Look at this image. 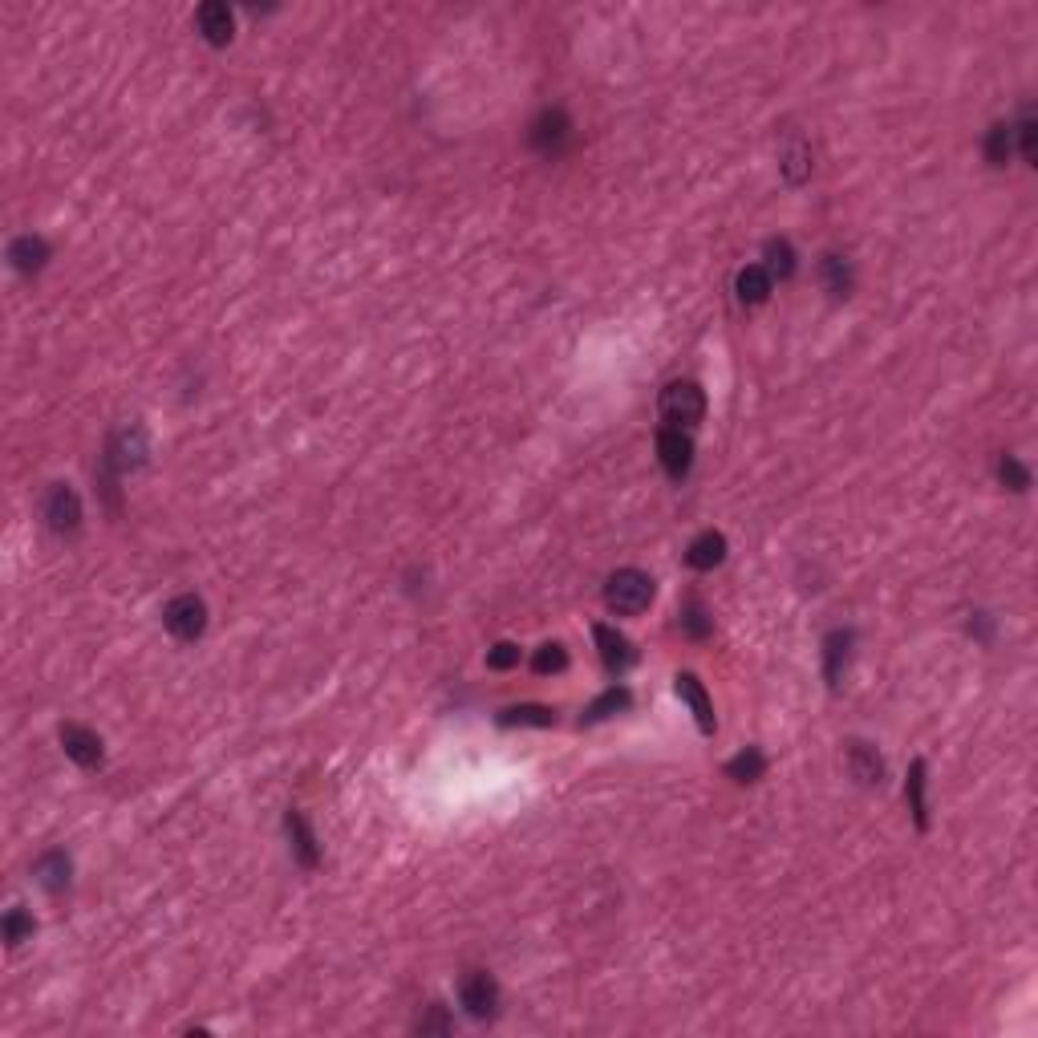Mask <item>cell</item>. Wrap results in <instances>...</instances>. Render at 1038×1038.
<instances>
[{
    "label": "cell",
    "mask_w": 1038,
    "mask_h": 1038,
    "mask_svg": "<svg viewBox=\"0 0 1038 1038\" xmlns=\"http://www.w3.org/2000/svg\"><path fill=\"white\" fill-rule=\"evenodd\" d=\"M763 260H767L763 268H767L771 280H787V276L795 272V248H791V240H767Z\"/></svg>",
    "instance_id": "d4e9b609"
},
{
    "label": "cell",
    "mask_w": 1038,
    "mask_h": 1038,
    "mask_svg": "<svg viewBox=\"0 0 1038 1038\" xmlns=\"http://www.w3.org/2000/svg\"><path fill=\"white\" fill-rule=\"evenodd\" d=\"M629 706H633V694H629L625 686H609L597 702H592V706L584 710L580 722H605V718H613V714H621V710H629Z\"/></svg>",
    "instance_id": "44dd1931"
},
{
    "label": "cell",
    "mask_w": 1038,
    "mask_h": 1038,
    "mask_svg": "<svg viewBox=\"0 0 1038 1038\" xmlns=\"http://www.w3.org/2000/svg\"><path fill=\"white\" fill-rule=\"evenodd\" d=\"M61 747H65V755H69L73 763L86 767V771L102 767V759H106L102 738H98L90 726H82V722H65V726H61Z\"/></svg>",
    "instance_id": "ba28073f"
},
{
    "label": "cell",
    "mask_w": 1038,
    "mask_h": 1038,
    "mask_svg": "<svg viewBox=\"0 0 1038 1038\" xmlns=\"http://www.w3.org/2000/svg\"><path fill=\"white\" fill-rule=\"evenodd\" d=\"M674 690H678V698L690 706L698 730H702V734H714V730H718V718H714V702H710L706 686H702L694 674H678V678H674Z\"/></svg>",
    "instance_id": "8fae6325"
},
{
    "label": "cell",
    "mask_w": 1038,
    "mask_h": 1038,
    "mask_svg": "<svg viewBox=\"0 0 1038 1038\" xmlns=\"http://www.w3.org/2000/svg\"><path fill=\"white\" fill-rule=\"evenodd\" d=\"M925 759H917L913 767H909V783H905V799H909V811H913V820H917V828L925 832L929 828V803H925Z\"/></svg>",
    "instance_id": "ffe728a7"
},
{
    "label": "cell",
    "mask_w": 1038,
    "mask_h": 1038,
    "mask_svg": "<svg viewBox=\"0 0 1038 1038\" xmlns=\"http://www.w3.org/2000/svg\"><path fill=\"white\" fill-rule=\"evenodd\" d=\"M146 455H151V442H146V430H142V426H122V430L110 438L102 467H110L114 475H126V471L142 467Z\"/></svg>",
    "instance_id": "3957f363"
},
{
    "label": "cell",
    "mask_w": 1038,
    "mask_h": 1038,
    "mask_svg": "<svg viewBox=\"0 0 1038 1038\" xmlns=\"http://www.w3.org/2000/svg\"><path fill=\"white\" fill-rule=\"evenodd\" d=\"M195 25H199L203 41H211V45H228V41H232V33H236L232 9H228V5H219V0H207V5H199V13H195Z\"/></svg>",
    "instance_id": "4fadbf2b"
},
{
    "label": "cell",
    "mask_w": 1038,
    "mask_h": 1038,
    "mask_svg": "<svg viewBox=\"0 0 1038 1038\" xmlns=\"http://www.w3.org/2000/svg\"><path fill=\"white\" fill-rule=\"evenodd\" d=\"M532 146L544 155V159H560L564 151H568V142H572V122H568V114L564 110H544L536 122H532Z\"/></svg>",
    "instance_id": "8992f818"
},
{
    "label": "cell",
    "mask_w": 1038,
    "mask_h": 1038,
    "mask_svg": "<svg viewBox=\"0 0 1038 1038\" xmlns=\"http://www.w3.org/2000/svg\"><path fill=\"white\" fill-rule=\"evenodd\" d=\"M998 479H1002L1010 491H1026V487H1030V471H1026L1014 455H1006V459L998 463Z\"/></svg>",
    "instance_id": "1f68e13d"
},
{
    "label": "cell",
    "mask_w": 1038,
    "mask_h": 1038,
    "mask_svg": "<svg viewBox=\"0 0 1038 1038\" xmlns=\"http://www.w3.org/2000/svg\"><path fill=\"white\" fill-rule=\"evenodd\" d=\"M1010 151H1014V126L1010 122H994L990 134H986V163L990 167H1006Z\"/></svg>",
    "instance_id": "484cf974"
},
{
    "label": "cell",
    "mask_w": 1038,
    "mask_h": 1038,
    "mask_svg": "<svg viewBox=\"0 0 1038 1038\" xmlns=\"http://www.w3.org/2000/svg\"><path fill=\"white\" fill-rule=\"evenodd\" d=\"M487 665H491V670H511V665H519V645L499 641V645L487 653Z\"/></svg>",
    "instance_id": "d6a6232c"
},
{
    "label": "cell",
    "mask_w": 1038,
    "mask_h": 1038,
    "mask_svg": "<svg viewBox=\"0 0 1038 1038\" xmlns=\"http://www.w3.org/2000/svg\"><path fill=\"white\" fill-rule=\"evenodd\" d=\"M763 771H767V755H763L759 747H747L743 755H734V759L726 763V775H730L734 783H755V779H763Z\"/></svg>",
    "instance_id": "603a6c76"
},
{
    "label": "cell",
    "mask_w": 1038,
    "mask_h": 1038,
    "mask_svg": "<svg viewBox=\"0 0 1038 1038\" xmlns=\"http://www.w3.org/2000/svg\"><path fill=\"white\" fill-rule=\"evenodd\" d=\"M163 625H167V633L179 637V641H199L203 629H207V605L195 597V592H183V597H175V601L163 609Z\"/></svg>",
    "instance_id": "277c9868"
},
{
    "label": "cell",
    "mask_w": 1038,
    "mask_h": 1038,
    "mask_svg": "<svg viewBox=\"0 0 1038 1038\" xmlns=\"http://www.w3.org/2000/svg\"><path fill=\"white\" fill-rule=\"evenodd\" d=\"M45 524L57 536H73L82 528V499L73 495V487H65V483L49 487V495H45Z\"/></svg>",
    "instance_id": "52a82bcc"
},
{
    "label": "cell",
    "mask_w": 1038,
    "mask_h": 1038,
    "mask_svg": "<svg viewBox=\"0 0 1038 1038\" xmlns=\"http://www.w3.org/2000/svg\"><path fill=\"white\" fill-rule=\"evenodd\" d=\"M33 929H37L33 917H29L25 909H13V913L5 917V941H9V949H17L25 937H33Z\"/></svg>",
    "instance_id": "4dcf8cb0"
},
{
    "label": "cell",
    "mask_w": 1038,
    "mask_h": 1038,
    "mask_svg": "<svg viewBox=\"0 0 1038 1038\" xmlns=\"http://www.w3.org/2000/svg\"><path fill=\"white\" fill-rule=\"evenodd\" d=\"M1014 134H1018V146H1022V159L1034 167L1038 163V122H1034V114L1026 110L1022 114V122L1014 126Z\"/></svg>",
    "instance_id": "f546056e"
},
{
    "label": "cell",
    "mask_w": 1038,
    "mask_h": 1038,
    "mask_svg": "<svg viewBox=\"0 0 1038 1038\" xmlns=\"http://www.w3.org/2000/svg\"><path fill=\"white\" fill-rule=\"evenodd\" d=\"M592 637H597V649H601V661H605V670L613 674V678H621L629 665L637 661V649H633V641L625 637V633H617L613 625H597L592 629Z\"/></svg>",
    "instance_id": "30bf717a"
},
{
    "label": "cell",
    "mask_w": 1038,
    "mask_h": 1038,
    "mask_svg": "<svg viewBox=\"0 0 1038 1038\" xmlns=\"http://www.w3.org/2000/svg\"><path fill=\"white\" fill-rule=\"evenodd\" d=\"M722 560H726V536H722V532H702V536H694L690 548H686V564L698 568V572H710V568H718Z\"/></svg>",
    "instance_id": "2e32d148"
},
{
    "label": "cell",
    "mask_w": 1038,
    "mask_h": 1038,
    "mask_svg": "<svg viewBox=\"0 0 1038 1038\" xmlns=\"http://www.w3.org/2000/svg\"><path fill=\"white\" fill-rule=\"evenodd\" d=\"M734 288H738V301L755 309V305H767V296H771L775 280L767 276V268H763V264H747L743 272H738Z\"/></svg>",
    "instance_id": "e0dca14e"
},
{
    "label": "cell",
    "mask_w": 1038,
    "mask_h": 1038,
    "mask_svg": "<svg viewBox=\"0 0 1038 1038\" xmlns=\"http://www.w3.org/2000/svg\"><path fill=\"white\" fill-rule=\"evenodd\" d=\"M661 418H665V426H682V430L698 426L706 418L702 386L698 382H670L661 390Z\"/></svg>",
    "instance_id": "7a4b0ae2"
},
{
    "label": "cell",
    "mask_w": 1038,
    "mask_h": 1038,
    "mask_svg": "<svg viewBox=\"0 0 1038 1038\" xmlns=\"http://www.w3.org/2000/svg\"><path fill=\"white\" fill-rule=\"evenodd\" d=\"M848 767H852V775H856L864 787H876V783L884 779L880 755H876L868 743H860V738H852V743H848Z\"/></svg>",
    "instance_id": "d6986e66"
},
{
    "label": "cell",
    "mask_w": 1038,
    "mask_h": 1038,
    "mask_svg": "<svg viewBox=\"0 0 1038 1038\" xmlns=\"http://www.w3.org/2000/svg\"><path fill=\"white\" fill-rule=\"evenodd\" d=\"M649 601H653V576L641 568H621L605 580V605L617 617H637L649 609Z\"/></svg>",
    "instance_id": "6da1fadb"
},
{
    "label": "cell",
    "mask_w": 1038,
    "mask_h": 1038,
    "mask_svg": "<svg viewBox=\"0 0 1038 1038\" xmlns=\"http://www.w3.org/2000/svg\"><path fill=\"white\" fill-rule=\"evenodd\" d=\"M284 832H288V844H292L296 864H301V868H317V864H321V844H317V836H313V828H309V820H305L301 811H288V815H284Z\"/></svg>",
    "instance_id": "7c38bea8"
},
{
    "label": "cell",
    "mask_w": 1038,
    "mask_h": 1038,
    "mask_svg": "<svg viewBox=\"0 0 1038 1038\" xmlns=\"http://www.w3.org/2000/svg\"><path fill=\"white\" fill-rule=\"evenodd\" d=\"M710 629H714V621H710L706 605H702L698 597H690L686 609H682V633L694 637V641H702V637H710Z\"/></svg>",
    "instance_id": "83f0119b"
},
{
    "label": "cell",
    "mask_w": 1038,
    "mask_h": 1038,
    "mask_svg": "<svg viewBox=\"0 0 1038 1038\" xmlns=\"http://www.w3.org/2000/svg\"><path fill=\"white\" fill-rule=\"evenodd\" d=\"M848 657H852V633H848V629H836V633H828V641H824V678H828V686H832V690L844 682Z\"/></svg>",
    "instance_id": "5bb4252c"
},
{
    "label": "cell",
    "mask_w": 1038,
    "mask_h": 1038,
    "mask_svg": "<svg viewBox=\"0 0 1038 1038\" xmlns=\"http://www.w3.org/2000/svg\"><path fill=\"white\" fill-rule=\"evenodd\" d=\"M9 264H13L17 272L33 276V272H41V268L49 264V244H45L41 236H17V240L9 244Z\"/></svg>",
    "instance_id": "9a60e30c"
},
{
    "label": "cell",
    "mask_w": 1038,
    "mask_h": 1038,
    "mask_svg": "<svg viewBox=\"0 0 1038 1038\" xmlns=\"http://www.w3.org/2000/svg\"><path fill=\"white\" fill-rule=\"evenodd\" d=\"M556 714L552 706H536V702H524V706H507L499 714V726H552Z\"/></svg>",
    "instance_id": "cb8c5ba5"
},
{
    "label": "cell",
    "mask_w": 1038,
    "mask_h": 1038,
    "mask_svg": "<svg viewBox=\"0 0 1038 1038\" xmlns=\"http://www.w3.org/2000/svg\"><path fill=\"white\" fill-rule=\"evenodd\" d=\"M418 1030H422V1034H426V1030H451V1018H442L438 1006H430V1018H422Z\"/></svg>",
    "instance_id": "836d02e7"
},
{
    "label": "cell",
    "mask_w": 1038,
    "mask_h": 1038,
    "mask_svg": "<svg viewBox=\"0 0 1038 1038\" xmlns=\"http://www.w3.org/2000/svg\"><path fill=\"white\" fill-rule=\"evenodd\" d=\"M657 459H661L665 475L682 483L694 467V438L682 426H661L657 430Z\"/></svg>",
    "instance_id": "5b68a950"
},
{
    "label": "cell",
    "mask_w": 1038,
    "mask_h": 1038,
    "mask_svg": "<svg viewBox=\"0 0 1038 1038\" xmlns=\"http://www.w3.org/2000/svg\"><path fill=\"white\" fill-rule=\"evenodd\" d=\"M783 175H787V183H803L811 175V146L803 138H791L783 146Z\"/></svg>",
    "instance_id": "4316f807"
},
{
    "label": "cell",
    "mask_w": 1038,
    "mask_h": 1038,
    "mask_svg": "<svg viewBox=\"0 0 1038 1038\" xmlns=\"http://www.w3.org/2000/svg\"><path fill=\"white\" fill-rule=\"evenodd\" d=\"M568 665V653H564V645L560 641H548V645H540L536 649V657H532V670L536 674H560Z\"/></svg>",
    "instance_id": "f1b7e54d"
},
{
    "label": "cell",
    "mask_w": 1038,
    "mask_h": 1038,
    "mask_svg": "<svg viewBox=\"0 0 1038 1038\" xmlns=\"http://www.w3.org/2000/svg\"><path fill=\"white\" fill-rule=\"evenodd\" d=\"M459 998H463V1006H467L471 1018H495V1010H499V986H495V978L483 974V970H471V974L463 978Z\"/></svg>",
    "instance_id": "9c48e42d"
},
{
    "label": "cell",
    "mask_w": 1038,
    "mask_h": 1038,
    "mask_svg": "<svg viewBox=\"0 0 1038 1038\" xmlns=\"http://www.w3.org/2000/svg\"><path fill=\"white\" fill-rule=\"evenodd\" d=\"M37 880H41V888L45 893H53V897H61L65 888H69V872H73V864H69V856L57 848V852H45L41 860H37Z\"/></svg>",
    "instance_id": "ac0fdd59"
},
{
    "label": "cell",
    "mask_w": 1038,
    "mask_h": 1038,
    "mask_svg": "<svg viewBox=\"0 0 1038 1038\" xmlns=\"http://www.w3.org/2000/svg\"><path fill=\"white\" fill-rule=\"evenodd\" d=\"M820 276H824V288L836 296H848L852 292V264L844 260V256H836V252H828L824 260H820Z\"/></svg>",
    "instance_id": "7402d4cb"
}]
</instances>
